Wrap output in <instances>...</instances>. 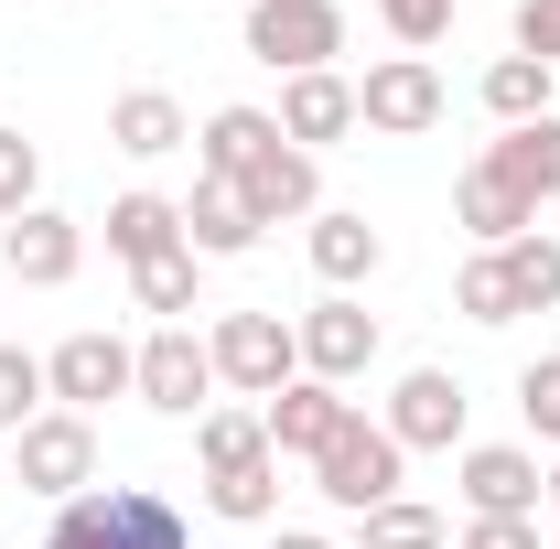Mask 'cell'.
<instances>
[{"label":"cell","mask_w":560,"mask_h":549,"mask_svg":"<svg viewBox=\"0 0 560 549\" xmlns=\"http://www.w3.org/2000/svg\"><path fill=\"white\" fill-rule=\"evenodd\" d=\"M44 549H195V539H184L173 495H151V484H86V495L55 506Z\"/></svg>","instance_id":"1"},{"label":"cell","mask_w":560,"mask_h":549,"mask_svg":"<svg viewBox=\"0 0 560 549\" xmlns=\"http://www.w3.org/2000/svg\"><path fill=\"white\" fill-rule=\"evenodd\" d=\"M206 355H215V388H237V399H280L302 377V335L280 313H215Z\"/></svg>","instance_id":"2"},{"label":"cell","mask_w":560,"mask_h":549,"mask_svg":"<svg viewBox=\"0 0 560 549\" xmlns=\"http://www.w3.org/2000/svg\"><path fill=\"white\" fill-rule=\"evenodd\" d=\"M399 442H388V420H346L324 453H313V484H324V506H346V517H377L388 495H399Z\"/></svg>","instance_id":"3"},{"label":"cell","mask_w":560,"mask_h":549,"mask_svg":"<svg viewBox=\"0 0 560 549\" xmlns=\"http://www.w3.org/2000/svg\"><path fill=\"white\" fill-rule=\"evenodd\" d=\"M248 55L280 75H324L346 55V0H248Z\"/></svg>","instance_id":"4"},{"label":"cell","mask_w":560,"mask_h":549,"mask_svg":"<svg viewBox=\"0 0 560 549\" xmlns=\"http://www.w3.org/2000/svg\"><path fill=\"white\" fill-rule=\"evenodd\" d=\"M130 399L140 410H162V420H206L215 399V355L195 324H162V335L140 344V366H130Z\"/></svg>","instance_id":"5"},{"label":"cell","mask_w":560,"mask_h":549,"mask_svg":"<svg viewBox=\"0 0 560 549\" xmlns=\"http://www.w3.org/2000/svg\"><path fill=\"white\" fill-rule=\"evenodd\" d=\"M431 119H442V75H431V55H377V66L355 75V130L420 140Z\"/></svg>","instance_id":"6"},{"label":"cell","mask_w":560,"mask_h":549,"mask_svg":"<svg viewBox=\"0 0 560 549\" xmlns=\"http://www.w3.org/2000/svg\"><path fill=\"white\" fill-rule=\"evenodd\" d=\"M11 475L33 484V495H86L97 484V420H75V410H44L33 431H11Z\"/></svg>","instance_id":"7"},{"label":"cell","mask_w":560,"mask_h":549,"mask_svg":"<svg viewBox=\"0 0 560 549\" xmlns=\"http://www.w3.org/2000/svg\"><path fill=\"white\" fill-rule=\"evenodd\" d=\"M291 335H302V377H324V388H355V377L377 366V313H366L355 291H324Z\"/></svg>","instance_id":"8"},{"label":"cell","mask_w":560,"mask_h":549,"mask_svg":"<svg viewBox=\"0 0 560 549\" xmlns=\"http://www.w3.org/2000/svg\"><path fill=\"white\" fill-rule=\"evenodd\" d=\"M130 366H140V344H119V335H66L55 355H44V388H55V410L97 420L108 399H130Z\"/></svg>","instance_id":"9"},{"label":"cell","mask_w":560,"mask_h":549,"mask_svg":"<svg viewBox=\"0 0 560 549\" xmlns=\"http://www.w3.org/2000/svg\"><path fill=\"white\" fill-rule=\"evenodd\" d=\"M0 270L22 280V291H66L75 270H86V226L55 206H22L11 226H0Z\"/></svg>","instance_id":"10"},{"label":"cell","mask_w":560,"mask_h":549,"mask_svg":"<svg viewBox=\"0 0 560 549\" xmlns=\"http://www.w3.org/2000/svg\"><path fill=\"white\" fill-rule=\"evenodd\" d=\"M464 410H475V399H464L453 366H410V377L388 388V442H399V453H453V442H464Z\"/></svg>","instance_id":"11"},{"label":"cell","mask_w":560,"mask_h":549,"mask_svg":"<svg viewBox=\"0 0 560 549\" xmlns=\"http://www.w3.org/2000/svg\"><path fill=\"white\" fill-rule=\"evenodd\" d=\"M464 506L475 517H539L550 506V464L539 453H517V442H464Z\"/></svg>","instance_id":"12"},{"label":"cell","mask_w":560,"mask_h":549,"mask_svg":"<svg viewBox=\"0 0 560 549\" xmlns=\"http://www.w3.org/2000/svg\"><path fill=\"white\" fill-rule=\"evenodd\" d=\"M237 206L259 215V226H280V215H302V226H313V215H324V162H313L302 140H270V151L237 173Z\"/></svg>","instance_id":"13"},{"label":"cell","mask_w":560,"mask_h":549,"mask_svg":"<svg viewBox=\"0 0 560 549\" xmlns=\"http://www.w3.org/2000/svg\"><path fill=\"white\" fill-rule=\"evenodd\" d=\"M346 420H355V399H346V388H324V377H291L280 399H259V431H270V453H280V464H291V453L313 464V453H324Z\"/></svg>","instance_id":"14"},{"label":"cell","mask_w":560,"mask_h":549,"mask_svg":"<svg viewBox=\"0 0 560 549\" xmlns=\"http://www.w3.org/2000/svg\"><path fill=\"white\" fill-rule=\"evenodd\" d=\"M270 119H280V140H302V151H335V140L355 130V75H335V66L324 75H280Z\"/></svg>","instance_id":"15"},{"label":"cell","mask_w":560,"mask_h":549,"mask_svg":"<svg viewBox=\"0 0 560 549\" xmlns=\"http://www.w3.org/2000/svg\"><path fill=\"white\" fill-rule=\"evenodd\" d=\"M377 259H388V237H377L355 206H324V215H313V270H324V291H366Z\"/></svg>","instance_id":"16"},{"label":"cell","mask_w":560,"mask_h":549,"mask_svg":"<svg viewBox=\"0 0 560 549\" xmlns=\"http://www.w3.org/2000/svg\"><path fill=\"white\" fill-rule=\"evenodd\" d=\"M453 226H464V237H486V248H506V237H528V226H539V206H528L495 162H475V173L453 184Z\"/></svg>","instance_id":"17"},{"label":"cell","mask_w":560,"mask_h":549,"mask_svg":"<svg viewBox=\"0 0 560 549\" xmlns=\"http://www.w3.org/2000/svg\"><path fill=\"white\" fill-rule=\"evenodd\" d=\"M184 248H195V259H248V248H259V215L237 206V184L195 173V206H184Z\"/></svg>","instance_id":"18"},{"label":"cell","mask_w":560,"mask_h":549,"mask_svg":"<svg viewBox=\"0 0 560 549\" xmlns=\"http://www.w3.org/2000/svg\"><path fill=\"white\" fill-rule=\"evenodd\" d=\"M108 140H119L130 162H162V151H195V119H184V97H162V86H130V97L108 108Z\"/></svg>","instance_id":"19"},{"label":"cell","mask_w":560,"mask_h":549,"mask_svg":"<svg viewBox=\"0 0 560 549\" xmlns=\"http://www.w3.org/2000/svg\"><path fill=\"white\" fill-rule=\"evenodd\" d=\"M486 162L528 195V206H550V195H560V108H550V119H528V130H495Z\"/></svg>","instance_id":"20"},{"label":"cell","mask_w":560,"mask_h":549,"mask_svg":"<svg viewBox=\"0 0 560 549\" xmlns=\"http://www.w3.org/2000/svg\"><path fill=\"white\" fill-rule=\"evenodd\" d=\"M162 248H184V206H173V195H119V206H108V259L151 270Z\"/></svg>","instance_id":"21"},{"label":"cell","mask_w":560,"mask_h":549,"mask_svg":"<svg viewBox=\"0 0 560 549\" xmlns=\"http://www.w3.org/2000/svg\"><path fill=\"white\" fill-rule=\"evenodd\" d=\"M270 140H280V119H270V108H215L206 130H195V162H206L215 184H237V173H248Z\"/></svg>","instance_id":"22"},{"label":"cell","mask_w":560,"mask_h":549,"mask_svg":"<svg viewBox=\"0 0 560 549\" xmlns=\"http://www.w3.org/2000/svg\"><path fill=\"white\" fill-rule=\"evenodd\" d=\"M195 464H206V484L248 475V464H270V431H259V410H206V420H195Z\"/></svg>","instance_id":"23"},{"label":"cell","mask_w":560,"mask_h":549,"mask_svg":"<svg viewBox=\"0 0 560 549\" xmlns=\"http://www.w3.org/2000/svg\"><path fill=\"white\" fill-rule=\"evenodd\" d=\"M550 86H560V75L539 66V55H495V66H486V108H495V130H528V119H550Z\"/></svg>","instance_id":"24"},{"label":"cell","mask_w":560,"mask_h":549,"mask_svg":"<svg viewBox=\"0 0 560 549\" xmlns=\"http://www.w3.org/2000/svg\"><path fill=\"white\" fill-rule=\"evenodd\" d=\"M355 549H453V528H442V506H420V495H388L377 517H355Z\"/></svg>","instance_id":"25"},{"label":"cell","mask_w":560,"mask_h":549,"mask_svg":"<svg viewBox=\"0 0 560 549\" xmlns=\"http://www.w3.org/2000/svg\"><path fill=\"white\" fill-rule=\"evenodd\" d=\"M495 259H506V291H517V313H550V302H560V237H539V226H528V237H506Z\"/></svg>","instance_id":"26"},{"label":"cell","mask_w":560,"mask_h":549,"mask_svg":"<svg viewBox=\"0 0 560 549\" xmlns=\"http://www.w3.org/2000/svg\"><path fill=\"white\" fill-rule=\"evenodd\" d=\"M206 506L226 517V528H270V517H280V453L248 464V475H226V484H206Z\"/></svg>","instance_id":"27"},{"label":"cell","mask_w":560,"mask_h":549,"mask_svg":"<svg viewBox=\"0 0 560 549\" xmlns=\"http://www.w3.org/2000/svg\"><path fill=\"white\" fill-rule=\"evenodd\" d=\"M44 410H55V388H44V355L0 344V442H11V431H33Z\"/></svg>","instance_id":"28"},{"label":"cell","mask_w":560,"mask_h":549,"mask_svg":"<svg viewBox=\"0 0 560 549\" xmlns=\"http://www.w3.org/2000/svg\"><path fill=\"white\" fill-rule=\"evenodd\" d=\"M453 313H464V324H517V291H506V259H495V248H475V259H464Z\"/></svg>","instance_id":"29"},{"label":"cell","mask_w":560,"mask_h":549,"mask_svg":"<svg viewBox=\"0 0 560 549\" xmlns=\"http://www.w3.org/2000/svg\"><path fill=\"white\" fill-rule=\"evenodd\" d=\"M130 291H140V313L184 324V313H195V248H162L151 270H130Z\"/></svg>","instance_id":"30"},{"label":"cell","mask_w":560,"mask_h":549,"mask_svg":"<svg viewBox=\"0 0 560 549\" xmlns=\"http://www.w3.org/2000/svg\"><path fill=\"white\" fill-rule=\"evenodd\" d=\"M22 206H44V151H33L22 130H0V226H11Z\"/></svg>","instance_id":"31"},{"label":"cell","mask_w":560,"mask_h":549,"mask_svg":"<svg viewBox=\"0 0 560 549\" xmlns=\"http://www.w3.org/2000/svg\"><path fill=\"white\" fill-rule=\"evenodd\" d=\"M517 410H528L539 442H560V355H528V366H517Z\"/></svg>","instance_id":"32"},{"label":"cell","mask_w":560,"mask_h":549,"mask_svg":"<svg viewBox=\"0 0 560 549\" xmlns=\"http://www.w3.org/2000/svg\"><path fill=\"white\" fill-rule=\"evenodd\" d=\"M377 22H388V33L410 44V55H431V44L453 33V0H377Z\"/></svg>","instance_id":"33"},{"label":"cell","mask_w":560,"mask_h":549,"mask_svg":"<svg viewBox=\"0 0 560 549\" xmlns=\"http://www.w3.org/2000/svg\"><path fill=\"white\" fill-rule=\"evenodd\" d=\"M517 55H539L560 75V0H517Z\"/></svg>","instance_id":"34"},{"label":"cell","mask_w":560,"mask_h":549,"mask_svg":"<svg viewBox=\"0 0 560 549\" xmlns=\"http://www.w3.org/2000/svg\"><path fill=\"white\" fill-rule=\"evenodd\" d=\"M453 549H539V517H464Z\"/></svg>","instance_id":"35"},{"label":"cell","mask_w":560,"mask_h":549,"mask_svg":"<svg viewBox=\"0 0 560 549\" xmlns=\"http://www.w3.org/2000/svg\"><path fill=\"white\" fill-rule=\"evenodd\" d=\"M270 549H335V539H324V528H280Z\"/></svg>","instance_id":"36"},{"label":"cell","mask_w":560,"mask_h":549,"mask_svg":"<svg viewBox=\"0 0 560 549\" xmlns=\"http://www.w3.org/2000/svg\"><path fill=\"white\" fill-rule=\"evenodd\" d=\"M550 506H560V453H550Z\"/></svg>","instance_id":"37"}]
</instances>
